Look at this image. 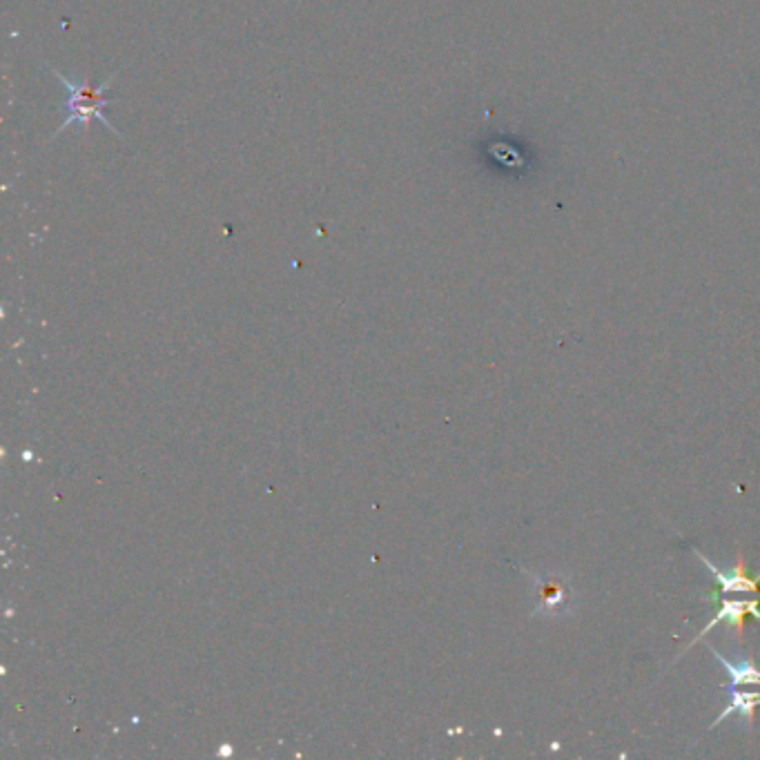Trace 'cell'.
Here are the masks:
<instances>
[{
  "mask_svg": "<svg viewBox=\"0 0 760 760\" xmlns=\"http://www.w3.org/2000/svg\"><path fill=\"white\" fill-rule=\"evenodd\" d=\"M52 76L61 81L65 87V103H63L65 121L61 123V128L54 132L52 139H56L58 134L70 128L72 123L87 125L92 119H99L112 134L119 136V139H125V136L114 128V123L107 119V114H105L107 107L119 103V99H107V90H110V85L116 79V74H112L110 79L103 81L99 87H92L90 83L70 81L65 74L54 70V67H52Z\"/></svg>",
  "mask_w": 760,
  "mask_h": 760,
  "instance_id": "obj_1",
  "label": "cell"
},
{
  "mask_svg": "<svg viewBox=\"0 0 760 760\" xmlns=\"http://www.w3.org/2000/svg\"><path fill=\"white\" fill-rule=\"evenodd\" d=\"M711 602L716 604V613L714 618H711L707 625L700 629L694 640L689 642V645L682 649L680 656H685L687 651L696 645V642L703 640L707 633L718 627V625H729L734 631L736 636L740 638V642H743V631H745V622L747 620H758L760 622V596H752L749 600H723V598H711ZM678 656V658H680Z\"/></svg>",
  "mask_w": 760,
  "mask_h": 760,
  "instance_id": "obj_2",
  "label": "cell"
},
{
  "mask_svg": "<svg viewBox=\"0 0 760 760\" xmlns=\"http://www.w3.org/2000/svg\"><path fill=\"white\" fill-rule=\"evenodd\" d=\"M729 691H732V698H729L727 707L720 711L718 718L711 723V729H716L725 718H729L732 714H738L745 718L747 729L752 732L756 709L760 707V687H754V691H749V687H729Z\"/></svg>",
  "mask_w": 760,
  "mask_h": 760,
  "instance_id": "obj_3",
  "label": "cell"
},
{
  "mask_svg": "<svg viewBox=\"0 0 760 760\" xmlns=\"http://www.w3.org/2000/svg\"><path fill=\"white\" fill-rule=\"evenodd\" d=\"M707 647L729 674V687H760V667L752 658L732 662V660H727L723 654H718V651L711 645H707Z\"/></svg>",
  "mask_w": 760,
  "mask_h": 760,
  "instance_id": "obj_4",
  "label": "cell"
},
{
  "mask_svg": "<svg viewBox=\"0 0 760 760\" xmlns=\"http://www.w3.org/2000/svg\"><path fill=\"white\" fill-rule=\"evenodd\" d=\"M542 593L538 596L540 607L535 613H564V604L571 602V587L564 580L540 582Z\"/></svg>",
  "mask_w": 760,
  "mask_h": 760,
  "instance_id": "obj_5",
  "label": "cell"
}]
</instances>
